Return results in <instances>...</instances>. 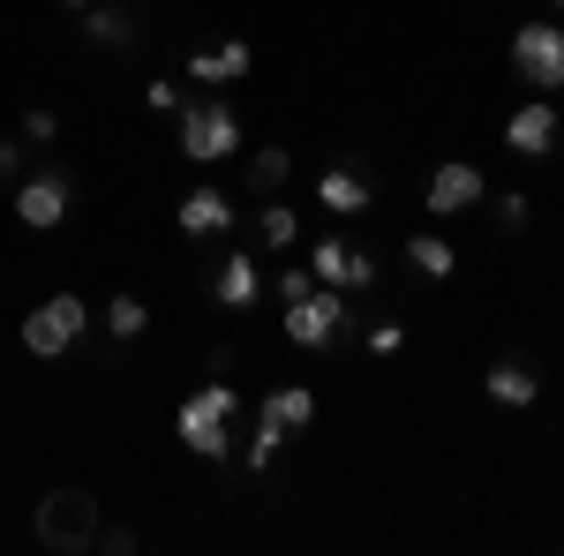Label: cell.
I'll return each instance as SVG.
<instances>
[{"instance_id":"24","label":"cell","mask_w":564,"mask_h":556,"mask_svg":"<svg viewBox=\"0 0 564 556\" xmlns=\"http://www.w3.org/2000/svg\"><path fill=\"white\" fill-rule=\"evenodd\" d=\"M308 286H316V271H308V263H286V271H279V301H302Z\"/></svg>"},{"instance_id":"19","label":"cell","mask_w":564,"mask_h":556,"mask_svg":"<svg viewBox=\"0 0 564 556\" xmlns=\"http://www.w3.org/2000/svg\"><path fill=\"white\" fill-rule=\"evenodd\" d=\"M406 263H414L422 279H452V271H459V257H452L444 233H414V241H406Z\"/></svg>"},{"instance_id":"8","label":"cell","mask_w":564,"mask_h":556,"mask_svg":"<svg viewBox=\"0 0 564 556\" xmlns=\"http://www.w3.org/2000/svg\"><path fill=\"white\" fill-rule=\"evenodd\" d=\"M481 196H489V181H481V166H467V159H444V166L430 173V188H422V204H430L436 218L481 211Z\"/></svg>"},{"instance_id":"11","label":"cell","mask_w":564,"mask_h":556,"mask_svg":"<svg viewBox=\"0 0 564 556\" xmlns=\"http://www.w3.org/2000/svg\"><path fill=\"white\" fill-rule=\"evenodd\" d=\"M226 226H234V196L226 188H188L181 196V233L188 241H218Z\"/></svg>"},{"instance_id":"14","label":"cell","mask_w":564,"mask_h":556,"mask_svg":"<svg viewBox=\"0 0 564 556\" xmlns=\"http://www.w3.org/2000/svg\"><path fill=\"white\" fill-rule=\"evenodd\" d=\"M249 68H257V53H249L241 39H226V45H204V53H188V76H196V84H241Z\"/></svg>"},{"instance_id":"25","label":"cell","mask_w":564,"mask_h":556,"mask_svg":"<svg viewBox=\"0 0 564 556\" xmlns=\"http://www.w3.org/2000/svg\"><path fill=\"white\" fill-rule=\"evenodd\" d=\"M497 226H505V233H520V226H527V196H520V188L497 196Z\"/></svg>"},{"instance_id":"10","label":"cell","mask_w":564,"mask_h":556,"mask_svg":"<svg viewBox=\"0 0 564 556\" xmlns=\"http://www.w3.org/2000/svg\"><path fill=\"white\" fill-rule=\"evenodd\" d=\"M505 143H512L520 159H542V151H557V106H550V98L534 90V98H527L520 113L505 121Z\"/></svg>"},{"instance_id":"22","label":"cell","mask_w":564,"mask_h":556,"mask_svg":"<svg viewBox=\"0 0 564 556\" xmlns=\"http://www.w3.org/2000/svg\"><path fill=\"white\" fill-rule=\"evenodd\" d=\"M279 444H286V428L271 422V414H257V422H249V473L271 467V459H279Z\"/></svg>"},{"instance_id":"30","label":"cell","mask_w":564,"mask_h":556,"mask_svg":"<svg viewBox=\"0 0 564 556\" xmlns=\"http://www.w3.org/2000/svg\"><path fill=\"white\" fill-rule=\"evenodd\" d=\"M68 8H90V0H68Z\"/></svg>"},{"instance_id":"2","label":"cell","mask_w":564,"mask_h":556,"mask_svg":"<svg viewBox=\"0 0 564 556\" xmlns=\"http://www.w3.org/2000/svg\"><path fill=\"white\" fill-rule=\"evenodd\" d=\"M234 414H241V391L234 384H204V391L181 399L174 436L196 451V459H226V451H234Z\"/></svg>"},{"instance_id":"26","label":"cell","mask_w":564,"mask_h":556,"mask_svg":"<svg viewBox=\"0 0 564 556\" xmlns=\"http://www.w3.org/2000/svg\"><path fill=\"white\" fill-rule=\"evenodd\" d=\"M399 346H406L399 324H369V353H399Z\"/></svg>"},{"instance_id":"23","label":"cell","mask_w":564,"mask_h":556,"mask_svg":"<svg viewBox=\"0 0 564 556\" xmlns=\"http://www.w3.org/2000/svg\"><path fill=\"white\" fill-rule=\"evenodd\" d=\"M23 135H31V143H53V135H61V113H53V106H31V113H23Z\"/></svg>"},{"instance_id":"1","label":"cell","mask_w":564,"mask_h":556,"mask_svg":"<svg viewBox=\"0 0 564 556\" xmlns=\"http://www.w3.org/2000/svg\"><path fill=\"white\" fill-rule=\"evenodd\" d=\"M98 526H106V504H98L90 489H76V481L39 497V549L84 556V549H98Z\"/></svg>"},{"instance_id":"28","label":"cell","mask_w":564,"mask_h":556,"mask_svg":"<svg viewBox=\"0 0 564 556\" xmlns=\"http://www.w3.org/2000/svg\"><path fill=\"white\" fill-rule=\"evenodd\" d=\"M15 173H23V143H8V135H0V181H15Z\"/></svg>"},{"instance_id":"20","label":"cell","mask_w":564,"mask_h":556,"mask_svg":"<svg viewBox=\"0 0 564 556\" xmlns=\"http://www.w3.org/2000/svg\"><path fill=\"white\" fill-rule=\"evenodd\" d=\"M257 241L263 249H294V241H302V218L286 211V204H263L257 211Z\"/></svg>"},{"instance_id":"15","label":"cell","mask_w":564,"mask_h":556,"mask_svg":"<svg viewBox=\"0 0 564 556\" xmlns=\"http://www.w3.org/2000/svg\"><path fill=\"white\" fill-rule=\"evenodd\" d=\"M481 391H489V399H497V406H512V414H520V406H534V399H542V384H534V369H527V361H512V353H505V361H497V369H489V377H481Z\"/></svg>"},{"instance_id":"21","label":"cell","mask_w":564,"mask_h":556,"mask_svg":"<svg viewBox=\"0 0 564 556\" xmlns=\"http://www.w3.org/2000/svg\"><path fill=\"white\" fill-rule=\"evenodd\" d=\"M106 331H113V339H143V331H151V308H143L135 294H113V308H106Z\"/></svg>"},{"instance_id":"9","label":"cell","mask_w":564,"mask_h":556,"mask_svg":"<svg viewBox=\"0 0 564 556\" xmlns=\"http://www.w3.org/2000/svg\"><path fill=\"white\" fill-rule=\"evenodd\" d=\"M308 271H316V286H339V294H361V286L377 279L369 249H347L339 233H324V241L308 249Z\"/></svg>"},{"instance_id":"12","label":"cell","mask_w":564,"mask_h":556,"mask_svg":"<svg viewBox=\"0 0 564 556\" xmlns=\"http://www.w3.org/2000/svg\"><path fill=\"white\" fill-rule=\"evenodd\" d=\"M316 204H324L332 218H361L377 196H369V181H361L354 166H324V173H316Z\"/></svg>"},{"instance_id":"18","label":"cell","mask_w":564,"mask_h":556,"mask_svg":"<svg viewBox=\"0 0 564 556\" xmlns=\"http://www.w3.org/2000/svg\"><path fill=\"white\" fill-rule=\"evenodd\" d=\"M286 173H294V159H286L279 143L249 151V196H279V188H286Z\"/></svg>"},{"instance_id":"31","label":"cell","mask_w":564,"mask_h":556,"mask_svg":"<svg viewBox=\"0 0 564 556\" xmlns=\"http://www.w3.org/2000/svg\"><path fill=\"white\" fill-rule=\"evenodd\" d=\"M550 8H564V0H550Z\"/></svg>"},{"instance_id":"4","label":"cell","mask_w":564,"mask_h":556,"mask_svg":"<svg viewBox=\"0 0 564 556\" xmlns=\"http://www.w3.org/2000/svg\"><path fill=\"white\" fill-rule=\"evenodd\" d=\"M84 324H90L84 294H45L39 308L23 316V353H39V361H61L68 346L84 339Z\"/></svg>"},{"instance_id":"16","label":"cell","mask_w":564,"mask_h":556,"mask_svg":"<svg viewBox=\"0 0 564 556\" xmlns=\"http://www.w3.org/2000/svg\"><path fill=\"white\" fill-rule=\"evenodd\" d=\"M257 414H271V422L294 436V428L316 422V391H308V384H279V391H263V399H257Z\"/></svg>"},{"instance_id":"29","label":"cell","mask_w":564,"mask_h":556,"mask_svg":"<svg viewBox=\"0 0 564 556\" xmlns=\"http://www.w3.org/2000/svg\"><path fill=\"white\" fill-rule=\"evenodd\" d=\"M143 98H151L159 113H174V106H181V90H174V84H143Z\"/></svg>"},{"instance_id":"17","label":"cell","mask_w":564,"mask_h":556,"mask_svg":"<svg viewBox=\"0 0 564 556\" xmlns=\"http://www.w3.org/2000/svg\"><path fill=\"white\" fill-rule=\"evenodd\" d=\"M84 39L106 45V53H113V45L129 53V45H135V15H129V8H98V0H90V8H84Z\"/></svg>"},{"instance_id":"6","label":"cell","mask_w":564,"mask_h":556,"mask_svg":"<svg viewBox=\"0 0 564 556\" xmlns=\"http://www.w3.org/2000/svg\"><path fill=\"white\" fill-rule=\"evenodd\" d=\"M347 331V294L339 286H308L302 301H286V339L308 346V353H324V346H339Z\"/></svg>"},{"instance_id":"13","label":"cell","mask_w":564,"mask_h":556,"mask_svg":"<svg viewBox=\"0 0 564 556\" xmlns=\"http://www.w3.org/2000/svg\"><path fill=\"white\" fill-rule=\"evenodd\" d=\"M257 294H263L257 263H249V257H218V271H212V301H218V308H241V316H249Z\"/></svg>"},{"instance_id":"5","label":"cell","mask_w":564,"mask_h":556,"mask_svg":"<svg viewBox=\"0 0 564 556\" xmlns=\"http://www.w3.org/2000/svg\"><path fill=\"white\" fill-rule=\"evenodd\" d=\"M512 76L534 84L542 98L564 90V31L557 23H520V31H512Z\"/></svg>"},{"instance_id":"3","label":"cell","mask_w":564,"mask_h":556,"mask_svg":"<svg viewBox=\"0 0 564 556\" xmlns=\"http://www.w3.org/2000/svg\"><path fill=\"white\" fill-rule=\"evenodd\" d=\"M174 113H181V159L188 166H218V159L241 151V113L226 98H181Z\"/></svg>"},{"instance_id":"7","label":"cell","mask_w":564,"mask_h":556,"mask_svg":"<svg viewBox=\"0 0 564 556\" xmlns=\"http://www.w3.org/2000/svg\"><path fill=\"white\" fill-rule=\"evenodd\" d=\"M68 211H76V181H68L61 166L23 173V188H15V218H23L31 233H53V226H68Z\"/></svg>"},{"instance_id":"27","label":"cell","mask_w":564,"mask_h":556,"mask_svg":"<svg viewBox=\"0 0 564 556\" xmlns=\"http://www.w3.org/2000/svg\"><path fill=\"white\" fill-rule=\"evenodd\" d=\"M98 549H106V556H129L135 534H129V526H98Z\"/></svg>"}]
</instances>
